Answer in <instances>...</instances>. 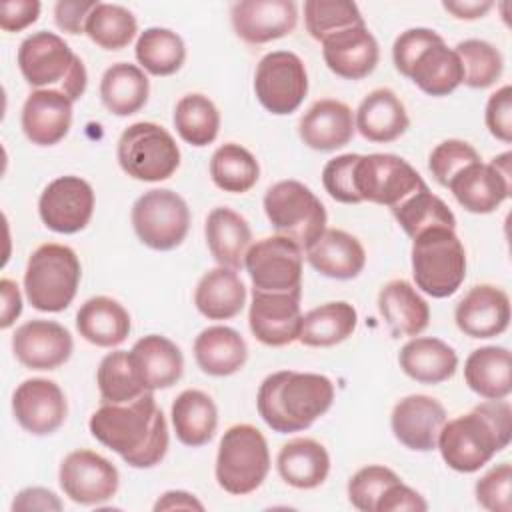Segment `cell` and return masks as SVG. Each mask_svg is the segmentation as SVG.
Returning a JSON list of instances; mask_svg holds the SVG:
<instances>
[{
    "label": "cell",
    "mask_w": 512,
    "mask_h": 512,
    "mask_svg": "<svg viewBox=\"0 0 512 512\" xmlns=\"http://www.w3.org/2000/svg\"><path fill=\"white\" fill-rule=\"evenodd\" d=\"M90 434L132 468H152L168 452L170 434L154 392L126 404H102L88 422Z\"/></svg>",
    "instance_id": "obj_1"
},
{
    "label": "cell",
    "mask_w": 512,
    "mask_h": 512,
    "mask_svg": "<svg viewBox=\"0 0 512 512\" xmlns=\"http://www.w3.org/2000/svg\"><path fill=\"white\" fill-rule=\"evenodd\" d=\"M512 438V408L502 400H486L472 412L446 420L436 448L448 468L472 474L502 452Z\"/></svg>",
    "instance_id": "obj_2"
},
{
    "label": "cell",
    "mask_w": 512,
    "mask_h": 512,
    "mask_svg": "<svg viewBox=\"0 0 512 512\" xmlns=\"http://www.w3.org/2000/svg\"><path fill=\"white\" fill-rule=\"evenodd\" d=\"M334 402V384L316 372L278 370L268 374L256 394L260 418L278 434L310 428Z\"/></svg>",
    "instance_id": "obj_3"
},
{
    "label": "cell",
    "mask_w": 512,
    "mask_h": 512,
    "mask_svg": "<svg viewBox=\"0 0 512 512\" xmlns=\"http://www.w3.org/2000/svg\"><path fill=\"white\" fill-rule=\"evenodd\" d=\"M18 68L36 90H60L72 102L86 92L88 74L84 62L54 32L40 30L24 38L18 48Z\"/></svg>",
    "instance_id": "obj_4"
},
{
    "label": "cell",
    "mask_w": 512,
    "mask_h": 512,
    "mask_svg": "<svg viewBox=\"0 0 512 512\" xmlns=\"http://www.w3.org/2000/svg\"><path fill=\"white\" fill-rule=\"evenodd\" d=\"M412 276L432 298H448L466 278V250L454 228L434 226L412 238Z\"/></svg>",
    "instance_id": "obj_5"
},
{
    "label": "cell",
    "mask_w": 512,
    "mask_h": 512,
    "mask_svg": "<svg viewBox=\"0 0 512 512\" xmlns=\"http://www.w3.org/2000/svg\"><path fill=\"white\" fill-rule=\"evenodd\" d=\"M80 276V260L70 246L42 244L30 254L24 270L26 298L40 312H62L72 304Z\"/></svg>",
    "instance_id": "obj_6"
},
{
    "label": "cell",
    "mask_w": 512,
    "mask_h": 512,
    "mask_svg": "<svg viewBox=\"0 0 512 512\" xmlns=\"http://www.w3.org/2000/svg\"><path fill=\"white\" fill-rule=\"evenodd\" d=\"M270 472V450L264 434L252 424L230 426L218 444L216 482L234 496L252 494Z\"/></svg>",
    "instance_id": "obj_7"
},
{
    "label": "cell",
    "mask_w": 512,
    "mask_h": 512,
    "mask_svg": "<svg viewBox=\"0 0 512 512\" xmlns=\"http://www.w3.org/2000/svg\"><path fill=\"white\" fill-rule=\"evenodd\" d=\"M264 212L278 236L296 242L304 252L326 230V208L320 198L298 180H280L264 194Z\"/></svg>",
    "instance_id": "obj_8"
},
{
    "label": "cell",
    "mask_w": 512,
    "mask_h": 512,
    "mask_svg": "<svg viewBox=\"0 0 512 512\" xmlns=\"http://www.w3.org/2000/svg\"><path fill=\"white\" fill-rule=\"evenodd\" d=\"M116 158L134 180L162 182L180 166V148L172 134L156 122H134L118 138Z\"/></svg>",
    "instance_id": "obj_9"
},
{
    "label": "cell",
    "mask_w": 512,
    "mask_h": 512,
    "mask_svg": "<svg viewBox=\"0 0 512 512\" xmlns=\"http://www.w3.org/2000/svg\"><path fill=\"white\" fill-rule=\"evenodd\" d=\"M130 218L138 240L160 252L178 248L190 228L186 200L168 188H152L138 196Z\"/></svg>",
    "instance_id": "obj_10"
},
{
    "label": "cell",
    "mask_w": 512,
    "mask_h": 512,
    "mask_svg": "<svg viewBox=\"0 0 512 512\" xmlns=\"http://www.w3.org/2000/svg\"><path fill=\"white\" fill-rule=\"evenodd\" d=\"M254 92L270 114L296 112L308 94V72L302 58L290 50H274L262 56L254 72Z\"/></svg>",
    "instance_id": "obj_11"
},
{
    "label": "cell",
    "mask_w": 512,
    "mask_h": 512,
    "mask_svg": "<svg viewBox=\"0 0 512 512\" xmlns=\"http://www.w3.org/2000/svg\"><path fill=\"white\" fill-rule=\"evenodd\" d=\"M354 184L362 202L388 206L390 210L426 186L412 164L396 154H366L354 168Z\"/></svg>",
    "instance_id": "obj_12"
},
{
    "label": "cell",
    "mask_w": 512,
    "mask_h": 512,
    "mask_svg": "<svg viewBox=\"0 0 512 512\" xmlns=\"http://www.w3.org/2000/svg\"><path fill=\"white\" fill-rule=\"evenodd\" d=\"M302 262L304 250L278 234L256 240L244 256L252 288L260 292H302Z\"/></svg>",
    "instance_id": "obj_13"
},
{
    "label": "cell",
    "mask_w": 512,
    "mask_h": 512,
    "mask_svg": "<svg viewBox=\"0 0 512 512\" xmlns=\"http://www.w3.org/2000/svg\"><path fill=\"white\" fill-rule=\"evenodd\" d=\"M446 188L464 210L472 214L494 212L512 190V154L502 152L488 164L478 160L464 166Z\"/></svg>",
    "instance_id": "obj_14"
},
{
    "label": "cell",
    "mask_w": 512,
    "mask_h": 512,
    "mask_svg": "<svg viewBox=\"0 0 512 512\" xmlns=\"http://www.w3.org/2000/svg\"><path fill=\"white\" fill-rule=\"evenodd\" d=\"M58 482L64 496L72 502L98 506L118 492L120 474L108 458L82 448L64 456L58 470Z\"/></svg>",
    "instance_id": "obj_15"
},
{
    "label": "cell",
    "mask_w": 512,
    "mask_h": 512,
    "mask_svg": "<svg viewBox=\"0 0 512 512\" xmlns=\"http://www.w3.org/2000/svg\"><path fill=\"white\" fill-rule=\"evenodd\" d=\"M94 212V190L80 176H60L48 182L38 198V214L46 228L58 234L84 230Z\"/></svg>",
    "instance_id": "obj_16"
},
{
    "label": "cell",
    "mask_w": 512,
    "mask_h": 512,
    "mask_svg": "<svg viewBox=\"0 0 512 512\" xmlns=\"http://www.w3.org/2000/svg\"><path fill=\"white\" fill-rule=\"evenodd\" d=\"M302 292H260L252 288L248 326L258 342L280 348L298 340Z\"/></svg>",
    "instance_id": "obj_17"
},
{
    "label": "cell",
    "mask_w": 512,
    "mask_h": 512,
    "mask_svg": "<svg viewBox=\"0 0 512 512\" xmlns=\"http://www.w3.org/2000/svg\"><path fill=\"white\" fill-rule=\"evenodd\" d=\"M12 412L26 432L48 436L64 424L68 402L54 380L28 378L12 394Z\"/></svg>",
    "instance_id": "obj_18"
},
{
    "label": "cell",
    "mask_w": 512,
    "mask_h": 512,
    "mask_svg": "<svg viewBox=\"0 0 512 512\" xmlns=\"http://www.w3.org/2000/svg\"><path fill=\"white\" fill-rule=\"evenodd\" d=\"M70 332L54 320H28L12 336L16 360L30 370H56L72 356Z\"/></svg>",
    "instance_id": "obj_19"
},
{
    "label": "cell",
    "mask_w": 512,
    "mask_h": 512,
    "mask_svg": "<svg viewBox=\"0 0 512 512\" xmlns=\"http://www.w3.org/2000/svg\"><path fill=\"white\" fill-rule=\"evenodd\" d=\"M446 420V408L440 400L426 394H410L392 408L390 428L394 438L408 450L430 452L436 448Z\"/></svg>",
    "instance_id": "obj_20"
},
{
    "label": "cell",
    "mask_w": 512,
    "mask_h": 512,
    "mask_svg": "<svg viewBox=\"0 0 512 512\" xmlns=\"http://www.w3.org/2000/svg\"><path fill=\"white\" fill-rule=\"evenodd\" d=\"M236 36L248 44H266L288 36L298 22L294 0H242L230 10Z\"/></svg>",
    "instance_id": "obj_21"
},
{
    "label": "cell",
    "mask_w": 512,
    "mask_h": 512,
    "mask_svg": "<svg viewBox=\"0 0 512 512\" xmlns=\"http://www.w3.org/2000/svg\"><path fill=\"white\" fill-rule=\"evenodd\" d=\"M454 320L470 338H494L510 324V298L494 284H476L456 304Z\"/></svg>",
    "instance_id": "obj_22"
},
{
    "label": "cell",
    "mask_w": 512,
    "mask_h": 512,
    "mask_svg": "<svg viewBox=\"0 0 512 512\" xmlns=\"http://www.w3.org/2000/svg\"><path fill=\"white\" fill-rule=\"evenodd\" d=\"M322 56L336 76L344 80H362L374 72L380 48L366 24H358L324 38Z\"/></svg>",
    "instance_id": "obj_23"
},
{
    "label": "cell",
    "mask_w": 512,
    "mask_h": 512,
    "mask_svg": "<svg viewBox=\"0 0 512 512\" xmlns=\"http://www.w3.org/2000/svg\"><path fill=\"white\" fill-rule=\"evenodd\" d=\"M72 104L60 90H32L20 114L24 136L36 146L58 144L70 130Z\"/></svg>",
    "instance_id": "obj_24"
},
{
    "label": "cell",
    "mask_w": 512,
    "mask_h": 512,
    "mask_svg": "<svg viewBox=\"0 0 512 512\" xmlns=\"http://www.w3.org/2000/svg\"><path fill=\"white\" fill-rule=\"evenodd\" d=\"M354 132L356 124L352 108L334 98L316 100L298 122L300 140L318 152L344 148L352 140Z\"/></svg>",
    "instance_id": "obj_25"
},
{
    "label": "cell",
    "mask_w": 512,
    "mask_h": 512,
    "mask_svg": "<svg viewBox=\"0 0 512 512\" xmlns=\"http://www.w3.org/2000/svg\"><path fill=\"white\" fill-rule=\"evenodd\" d=\"M130 358L140 384L148 392L174 386L184 372V356L180 348L160 334H148L136 340Z\"/></svg>",
    "instance_id": "obj_26"
},
{
    "label": "cell",
    "mask_w": 512,
    "mask_h": 512,
    "mask_svg": "<svg viewBox=\"0 0 512 512\" xmlns=\"http://www.w3.org/2000/svg\"><path fill=\"white\" fill-rule=\"evenodd\" d=\"M356 130L368 142L386 144L398 140L410 126L404 102L390 88H376L364 96L356 114Z\"/></svg>",
    "instance_id": "obj_27"
},
{
    "label": "cell",
    "mask_w": 512,
    "mask_h": 512,
    "mask_svg": "<svg viewBox=\"0 0 512 512\" xmlns=\"http://www.w3.org/2000/svg\"><path fill=\"white\" fill-rule=\"evenodd\" d=\"M306 260L322 276L352 280L364 270L366 252L356 236L340 228H326L306 250Z\"/></svg>",
    "instance_id": "obj_28"
},
{
    "label": "cell",
    "mask_w": 512,
    "mask_h": 512,
    "mask_svg": "<svg viewBox=\"0 0 512 512\" xmlns=\"http://www.w3.org/2000/svg\"><path fill=\"white\" fill-rule=\"evenodd\" d=\"M378 312L394 338L418 336L430 324V306L408 280H390L378 292Z\"/></svg>",
    "instance_id": "obj_29"
},
{
    "label": "cell",
    "mask_w": 512,
    "mask_h": 512,
    "mask_svg": "<svg viewBox=\"0 0 512 512\" xmlns=\"http://www.w3.org/2000/svg\"><path fill=\"white\" fill-rule=\"evenodd\" d=\"M204 236L218 266L230 270L244 266V256L252 246V230L244 216L226 206L212 208L206 216Z\"/></svg>",
    "instance_id": "obj_30"
},
{
    "label": "cell",
    "mask_w": 512,
    "mask_h": 512,
    "mask_svg": "<svg viewBox=\"0 0 512 512\" xmlns=\"http://www.w3.org/2000/svg\"><path fill=\"white\" fill-rule=\"evenodd\" d=\"M398 364L420 384H440L456 374L458 354L440 338L414 336L400 348Z\"/></svg>",
    "instance_id": "obj_31"
},
{
    "label": "cell",
    "mask_w": 512,
    "mask_h": 512,
    "mask_svg": "<svg viewBox=\"0 0 512 512\" xmlns=\"http://www.w3.org/2000/svg\"><path fill=\"white\" fill-rule=\"evenodd\" d=\"M276 468L280 478L298 490H312L324 484L330 472V456L324 444L314 438H292L282 444Z\"/></svg>",
    "instance_id": "obj_32"
},
{
    "label": "cell",
    "mask_w": 512,
    "mask_h": 512,
    "mask_svg": "<svg viewBox=\"0 0 512 512\" xmlns=\"http://www.w3.org/2000/svg\"><path fill=\"white\" fill-rule=\"evenodd\" d=\"M128 310L110 296H92L76 312L78 334L100 348L122 344L130 334Z\"/></svg>",
    "instance_id": "obj_33"
},
{
    "label": "cell",
    "mask_w": 512,
    "mask_h": 512,
    "mask_svg": "<svg viewBox=\"0 0 512 512\" xmlns=\"http://www.w3.org/2000/svg\"><path fill=\"white\" fill-rule=\"evenodd\" d=\"M194 358L208 376H232L248 358V346L238 330L230 326H208L194 340Z\"/></svg>",
    "instance_id": "obj_34"
},
{
    "label": "cell",
    "mask_w": 512,
    "mask_h": 512,
    "mask_svg": "<svg viewBox=\"0 0 512 512\" xmlns=\"http://www.w3.org/2000/svg\"><path fill=\"white\" fill-rule=\"evenodd\" d=\"M194 304L208 320H230L238 316L246 304V286L236 270L216 266L198 280Z\"/></svg>",
    "instance_id": "obj_35"
},
{
    "label": "cell",
    "mask_w": 512,
    "mask_h": 512,
    "mask_svg": "<svg viewBox=\"0 0 512 512\" xmlns=\"http://www.w3.org/2000/svg\"><path fill=\"white\" fill-rule=\"evenodd\" d=\"M466 386L486 400H502L512 392V356L504 346H482L464 362Z\"/></svg>",
    "instance_id": "obj_36"
},
{
    "label": "cell",
    "mask_w": 512,
    "mask_h": 512,
    "mask_svg": "<svg viewBox=\"0 0 512 512\" xmlns=\"http://www.w3.org/2000/svg\"><path fill=\"white\" fill-rule=\"evenodd\" d=\"M172 426L176 438L184 446H204L208 444L218 428V408L214 400L196 388L182 390L170 408Z\"/></svg>",
    "instance_id": "obj_37"
},
{
    "label": "cell",
    "mask_w": 512,
    "mask_h": 512,
    "mask_svg": "<svg viewBox=\"0 0 512 512\" xmlns=\"http://www.w3.org/2000/svg\"><path fill=\"white\" fill-rule=\"evenodd\" d=\"M428 96H448L464 80V70L454 48H448L444 38L430 44L414 60L408 76Z\"/></svg>",
    "instance_id": "obj_38"
},
{
    "label": "cell",
    "mask_w": 512,
    "mask_h": 512,
    "mask_svg": "<svg viewBox=\"0 0 512 512\" xmlns=\"http://www.w3.org/2000/svg\"><path fill=\"white\" fill-rule=\"evenodd\" d=\"M150 94V82L144 70L130 62L112 64L100 80V98L108 112L132 116L144 108Z\"/></svg>",
    "instance_id": "obj_39"
},
{
    "label": "cell",
    "mask_w": 512,
    "mask_h": 512,
    "mask_svg": "<svg viewBox=\"0 0 512 512\" xmlns=\"http://www.w3.org/2000/svg\"><path fill=\"white\" fill-rule=\"evenodd\" d=\"M358 324V312L350 302H326L302 316L298 340L310 348H330L344 342Z\"/></svg>",
    "instance_id": "obj_40"
},
{
    "label": "cell",
    "mask_w": 512,
    "mask_h": 512,
    "mask_svg": "<svg viewBox=\"0 0 512 512\" xmlns=\"http://www.w3.org/2000/svg\"><path fill=\"white\" fill-rule=\"evenodd\" d=\"M210 176L220 190L244 194L256 186L260 166L250 150L236 142H226L218 146L210 158Z\"/></svg>",
    "instance_id": "obj_41"
},
{
    "label": "cell",
    "mask_w": 512,
    "mask_h": 512,
    "mask_svg": "<svg viewBox=\"0 0 512 512\" xmlns=\"http://www.w3.org/2000/svg\"><path fill=\"white\" fill-rule=\"evenodd\" d=\"M138 64L152 76H172L186 60L184 40L170 28H146L134 48Z\"/></svg>",
    "instance_id": "obj_42"
},
{
    "label": "cell",
    "mask_w": 512,
    "mask_h": 512,
    "mask_svg": "<svg viewBox=\"0 0 512 512\" xmlns=\"http://www.w3.org/2000/svg\"><path fill=\"white\" fill-rule=\"evenodd\" d=\"M172 120L180 138L196 148L212 144L220 130V112L216 104L198 92L186 94L176 102Z\"/></svg>",
    "instance_id": "obj_43"
},
{
    "label": "cell",
    "mask_w": 512,
    "mask_h": 512,
    "mask_svg": "<svg viewBox=\"0 0 512 512\" xmlns=\"http://www.w3.org/2000/svg\"><path fill=\"white\" fill-rule=\"evenodd\" d=\"M392 214H394L396 222L400 224V228L410 238H414L420 232L434 228V226L456 228L454 212L448 208V204L440 196L432 194L428 186L418 188L414 194H410L398 206H394Z\"/></svg>",
    "instance_id": "obj_44"
},
{
    "label": "cell",
    "mask_w": 512,
    "mask_h": 512,
    "mask_svg": "<svg viewBox=\"0 0 512 512\" xmlns=\"http://www.w3.org/2000/svg\"><path fill=\"white\" fill-rule=\"evenodd\" d=\"M84 32L96 46L104 50H122L134 40L138 22L134 14L120 4L96 2L86 18Z\"/></svg>",
    "instance_id": "obj_45"
},
{
    "label": "cell",
    "mask_w": 512,
    "mask_h": 512,
    "mask_svg": "<svg viewBox=\"0 0 512 512\" xmlns=\"http://www.w3.org/2000/svg\"><path fill=\"white\" fill-rule=\"evenodd\" d=\"M96 384L102 404H126L148 392L138 380L128 350H114L102 358Z\"/></svg>",
    "instance_id": "obj_46"
},
{
    "label": "cell",
    "mask_w": 512,
    "mask_h": 512,
    "mask_svg": "<svg viewBox=\"0 0 512 512\" xmlns=\"http://www.w3.org/2000/svg\"><path fill=\"white\" fill-rule=\"evenodd\" d=\"M454 52L458 54L464 70L462 84H466L468 88H488L502 76L504 58L494 44L478 38H468L458 42Z\"/></svg>",
    "instance_id": "obj_47"
},
{
    "label": "cell",
    "mask_w": 512,
    "mask_h": 512,
    "mask_svg": "<svg viewBox=\"0 0 512 512\" xmlns=\"http://www.w3.org/2000/svg\"><path fill=\"white\" fill-rule=\"evenodd\" d=\"M304 24L308 34L322 42L334 32L364 24V18L358 6L348 0H306Z\"/></svg>",
    "instance_id": "obj_48"
},
{
    "label": "cell",
    "mask_w": 512,
    "mask_h": 512,
    "mask_svg": "<svg viewBox=\"0 0 512 512\" xmlns=\"http://www.w3.org/2000/svg\"><path fill=\"white\" fill-rule=\"evenodd\" d=\"M398 480L400 476L388 466H364L348 480V500L360 512H376V504L382 494Z\"/></svg>",
    "instance_id": "obj_49"
},
{
    "label": "cell",
    "mask_w": 512,
    "mask_h": 512,
    "mask_svg": "<svg viewBox=\"0 0 512 512\" xmlns=\"http://www.w3.org/2000/svg\"><path fill=\"white\" fill-rule=\"evenodd\" d=\"M478 160H480V154L472 144H468L466 140L448 138L430 152L428 168L438 184L448 186L454 174H458L464 166Z\"/></svg>",
    "instance_id": "obj_50"
},
{
    "label": "cell",
    "mask_w": 512,
    "mask_h": 512,
    "mask_svg": "<svg viewBox=\"0 0 512 512\" xmlns=\"http://www.w3.org/2000/svg\"><path fill=\"white\" fill-rule=\"evenodd\" d=\"M476 502L490 512L512 510V466L510 462L496 464L474 486Z\"/></svg>",
    "instance_id": "obj_51"
},
{
    "label": "cell",
    "mask_w": 512,
    "mask_h": 512,
    "mask_svg": "<svg viewBox=\"0 0 512 512\" xmlns=\"http://www.w3.org/2000/svg\"><path fill=\"white\" fill-rule=\"evenodd\" d=\"M360 154H340L326 162L322 170V186L334 198L342 204H360V196L356 192L354 184V168Z\"/></svg>",
    "instance_id": "obj_52"
},
{
    "label": "cell",
    "mask_w": 512,
    "mask_h": 512,
    "mask_svg": "<svg viewBox=\"0 0 512 512\" xmlns=\"http://www.w3.org/2000/svg\"><path fill=\"white\" fill-rule=\"evenodd\" d=\"M442 36L436 30L430 28H410L404 30L392 46V60L396 70L402 76H408L414 60L420 56L422 50H426L430 44H434L436 40H440Z\"/></svg>",
    "instance_id": "obj_53"
},
{
    "label": "cell",
    "mask_w": 512,
    "mask_h": 512,
    "mask_svg": "<svg viewBox=\"0 0 512 512\" xmlns=\"http://www.w3.org/2000/svg\"><path fill=\"white\" fill-rule=\"evenodd\" d=\"M484 122L488 132L502 140L504 144L512 142V86L504 84L486 102Z\"/></svg>",
    "instance_id": "obj_54"
},
{
    "label": "cell",
    "mask_w": 512,
    "mask_h": 512,
    "mask_svg": "<svg viewBox=\"0 0 512 512\" xmlns=\"http://www.w3.org/2000/svg\"><path fill=\"white\" fill-rule=\"evenodd\" d=\"M424 512L428 510L426 500L410 486H406L402 480L388 486V490L382 494V498L376 504V512Z\"/></svg>",
    "instance_id": "obj_55"
},
{
    "label": "cell",
    "mask_w": 512,
    "mask_h": 512,
    "mask_svg": "<svg viewBox=\"0 0 512 512\" xmlns=\"http://www.w3.org/2000/svg\"><path fill=\"white\" fill-rule=\"evenodd\" d=\"M38 0H4L0 4V28L4 32H20L34 24L40 16Z\"/></svg>",
    "instance_id": "obj_56"
},
{
    "label": "cell",
    "mask_w": 512,
    "mask_h": 512,
    "mask_svg": "<svg viewBox=\"0 0 512 512\" xmlns=\"http://www.w3.org/2000/svg\"><path fill=\"white\" fill-rule=\"evenodd\" d=\"M96 6L94 0H60L54 6V20L62 32L82 34L86 18Z\"/></svg>",
    "instance_id": "obj_57"
},
{
    "label": "cell",
    "mask_w": 512,
    "mask_h": 512,
    "mask_svg": "<svg viewBox=\"0 0 512 512\" xmlns=\"http://www.w3.org/2000/svg\"><path fill=\"white\" fill-rule=\"evenodd\" d=\"M12 510H62V502L60 498L48 490V488H40V486H32V488H24L14 496L12 502Z\"/></svg>",
    "instance_id": "obj_58"
},
{
    "label": "cell",
    "mask_w": 512,
    "mask_h": 512,
    "mask_svg": "<svg viewBox=\"0 0 512 512\" xmlns=\"http://www.w3.org/2000/svg\"><path fill=\"white\" fill-rule=\"evenodd\" d=\"M0 294H2V316H0V328H10L16 318L22 312V296L18 290V284L10 278L0 280Z\"/></svg>",
    "instance_id": "obj_59"
},
{
    "label": "cell",
    "mask_w": 512,
    "mask_h": 512,
    "mask_svg": "<svg viewBox=\"0 0 512 512\" xmlns=\"http://www.w3.org/2000/svg\"><path fill=\"white\" fill-rule=\"evenodd\" d=\"M494 2L490 0H444L442 8L458 20H478L482 18Z\"/></svg>",
    "instance_id": "obj_60"
},
{
    "label": "cell",
    "mask_w": 512,
    "mask_h": 512,
    "mask_svg": "<svg viewBox=\"0 0 512 512\" xmlns=\"http://www.w3.org/2000/svg\"><path fill=\"white\" fill-rule=\"evenodd\" d=\"M162 510H200L202 512L204 504L190 492L168 490L154 504V512H162Z\"/></svg>",
    "instance_id": "obj_61"
}]
</instances>
